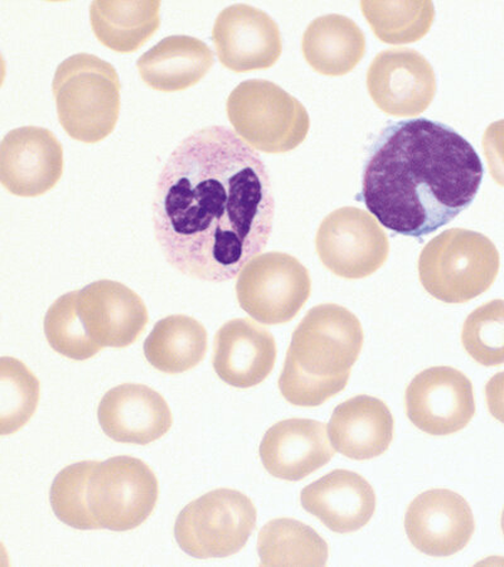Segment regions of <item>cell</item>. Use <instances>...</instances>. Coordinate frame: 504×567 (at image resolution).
Instances as JSON below:
<instances>
[{
  "mask_svg": "<svg viewBox=\"0 0 504 567\" xmlns=\"http://www.w3.org/2000/svg\"><path fill=\"white\" fill-rule=\"evenodd\" d=\"M275 199L259 153L226 126L192 133L162 169L153 204L164 258L185 276L223 282L270 239Z\"/></svg>",
  "mask_w": 504,
  "mask_h": 567,
  "instance_id": "cell-1",
  "label": "cell"
},
{
  "mask_svg": "<svg viewBox=\"0 0 504 567\" xmlns=\"http://www.w3.org/2000/svg\"><path fill=\"white\" fill-rule=\"evenodd\" d=\"M483 173L479 153L453 127L411 118L389 124L372 144L361 198L388 230L420 239L472 205Z\"/></svg>",
  "mask_w": 504,
  "mask_h": 567,
  "instance_id": "cell-2",
  "label": "cell"
},
{
  "mask_svg": "<svg viewBox=\"0 0 504 567\" xmlns=\"http://www.w3.org/2000/svg\"><path fill=\"white\" fill-rule=\"evenodd\" d=\"M362 324L337 305L311 308L291 337L279 390L291 405L316 408L342 392L362 351Z\"/></svg>",
  "mask_w": 504,
  "mask_h": 567,
  "instance_id": "cell-3",
  "label": "cell"
},
{
  "mask_svg": "<svg viewBox=\"0 0 504 567\" xmlns=\"http://www.w3.org/2000/svg\"><path fill=\"white\" fill-rule=\"evenodd\" d=\"M52 90L60 124L72 140L95 144L114 132L122 85L109 62L94 54H73L54 72Z\"/></svg>",
  "mask_w": 504,
  "mask_h": 567,
  "instance_id": "cell-4",
  "label": "cell"
},
{
  "mask_svg": "<svg viewBox=\"0 0 504 567\" xmlns=\"http://www.w3.org/2000/svg\"><path fill=\"white\" fill-rule=\"evenodd\" d=\"M500 265V252L487 236L451 228L421 251L419 278L430 296L448 305H463L493 286Z\"/></svg>",
  "mask_w": 504,
  "mask_h": 567,
  "instance_id": "cell-5",
  "label": "cell"
},
{
  "mask_svg": "<svg viewBox=\"0 0 504 567\" xmlns=\"http://www.w3.org/2000/svg\"><path fill=\"white\" fill-rule=\"evenodd\" d=\"M226 112L235 133L263 153L295 151L309 133L307 109L267 80L241 82L228 96Z\"/></svg>",
  "mask_w": 504,
  "mask_h": 567,
  "instance_id": "cell-6",
  "label": "cell"
},
{
  "mask_svg": "<svg viewBox=\"0 0 504 567\" xmlns=\"http://www.w3.org/2000/svg\"><path fill=\"white\" fill-rule=\"evenodd\" d=\"M160 497V484L150 465L133 456H114L94 462L86 503L96 529L131 532L153 514Z\"/></svg>",
  "mask_w": 504,
  "mask_h": 567,
  "instance_id": "cell-7",
  "label": "cell"
},
{
  "mask_svg": "<svg viewBox=\"0 0 504 567\" xmlns=\"http://www.w3.org/2000/svg\"><path fill=\"white\" fill-rule=\"evenodd\" d=\"M258 519L253 501L234 489H216L189 503L177 517L174 536L196 559L240 553Z\"/></svg>",
  "mask_w": 504,
  "mask_h": 567,
  "instance_id": "cell-8",
  "label": "cell"
},
{
  "mask_svg": "<svg viewBox=\"0 0 504 567\" xmlns=\"http://www.w3.org/2000/svg\"><path fill=\"white\" fill-rule=\"evenodd\" d=\"M311 292L308 269L295 256L268 252L255 256L238 274V305L261 324L289 323Z\"/></svg>",
  "mask_w": 504,
  "mask_h": 567,
  "instance_id": "cell-9",
  "label": "cell"
},
{
  "mask_svg": "<svg viewBox=\"0 0 504 567\" xmlns=\"http://www.w3.org/2000/svg\"><path fill=\"white\" fill-rule=\"evenodd\" d=\"M317 252L325 267L344 279L372 276L387 262L388 235L361 208L342 207L327 216L317 234Z\"/></svg>",
  "mask_w": 504,
  "mask_h": 567,
  "instance_id": "cell-10",
  "label": "cell"
},
{
  "mask_svg": "<svg viewBox=\"0 0 504 567\" xmlns=\"http://www.w3.org/2000/svg\"><path fill=\"white\" fill-rule=\"evenodd\" d=\"M405 401L410 422L429 435L461 432L475 415L471 380L448 365L416 374L407 390Z\"/></svg>",
  "mask_w": 504,
  "mask_h": 567,
  "instance_id": "cell-11",
  "label": "cell"
},
{
  "mask_svg": "<svg viewBox=\"0 0 504 567\" xmlns=\"http://www.w3.org/2000/svg\"><path fill=\"white\" fill-rule=\"evenodd\" d=\"M368 89L373 103L384 114L416 116L433 103L435 72L423 54L415 50L382 51L369 69Z\"/></svg>",
  "mask_w": 504,
  "mask_h": 567,
  "instance_id": "cell-12",
  "label": "cell"
},
{
  "mask_svg": "<svg viewBox=\"0 0 504 567\" xmlns=\"http://www.w3.org/2000/svg\"><path fill=\"white\" fill-rule=\"evenodd\" d=\"M63 173V148L56 136L40 126L9 132L0 145V181L20 197H39L58 185Z\"/></svg>",
  "mask_w": 504,
  "mask_h": 567,
  "instance_id": "cell-13",
  "label": "cell"
},
{
  "mask_svg": "<svg viewBox=\"0 0 504 567\" xmlns=\"http://www.w3.org/2000/svg\"><path fill=\"white\" fill-rule=\"evenodd\" d=\"M214 42L219 62L237 73L270 69L282 52L277 22L249 4L227 7L217 16Z\"/></svg>",
  "mask_w": 504,
  "mask_h": 567,
  "instance_id": "cell-14",
  "label": "cell"
},
{
  "mask_svg": "<svg viewBox=\"0 0 504 567\" xmlns=\"http://www.w3.org/2000/svg\"><path fill=\"white\" fill-rule=\"evenodd\" d=\"M410 543L428 556L446 557L463 550L475 532L469 502L449 489H430L410 503L405 517Z\"/></svg>",
  "mask_w": 504,
  "mask_h": 567,
  "instance_id": "cell-15",
  "label": "cell"
},
{
  "mask_svg": "<svg viewBox=\"0 0 504 567\" xmlns=\"http://www.w3.org/2000/svg\"><path fill=\"white\" fill-rule=\"evenodd\" d=\"M78 312L96 344L125 349L148 324L144 301L122 282L100 280L78 290Z\"/></svg>",
  "mask_w": 504,
  "mask_h": 567,
  "instance_id": "cell-16",
  "label": "cell"
},
{
  "mask_svg": "<svg viewBox=\"0 0 504 567\" xmlns=\"http://www.w3.org/2000/svg\"><path fill=\"white\" fill-rule=\"evenodd\" d=\"M97 417L103 432L114 442L135 445L158 441L173 424L171 409L161 393L134 383L107 391Z\"/></svg>",
  "mask_w": 504,
  "mask_h": 567,
  "instance_id": "cell-17",
  "label": "cell"
},
{
  "mask_svg": "<svg viewBox=\"0 0 504 567\" xmlns=\"http://www.w3.org/2000/svg\"><path fill=\"white\" fill-rule=\"evenodd\" d=\"M326 425L310 419H288L272 425L264 435L260 458L272 477L298 482L331 462Z\"/></svg>",
  "mask_w": 504,
  "mask_h": 567,
  "instance_id": "cell-18",
  "label": "cell"
},
{
  "mask_svg": "<svg viewBox=\"0 0 504 567\" xmlns=\"http://www.w3.org/2000/svg\"><path fill=\"white\" fill-rule=\"evenodd\" d=\"M277 353L268 329L251 319H234L216 333L214 369L227 385L250 389L269 378Z\"/></svg>",
  "mask_w": 504,
  "mask_h": 567,
  "instance_id": "cell-19",
  "label": "cell"
},
{
  "mask_svg": "<svg viewBox=\"0 0 504 567\" xmlns=\"http://www.w3.org/2000/svg\"><path fill=\"white\" fill-rule=\"evenodd\" d=\"M302 508L336 534H352L368 525L374 514L371 484L354 472L337 470L301 491Z\"/></svg>",
  "mask_w": 504,
  "mask_h": 567,
  "instance_id": "cell-20",
  "label": "cell"
},
{
  "mask_svg": "<svg viewBox=\"0 0 504 567\" xmlns=\"http://www.w3.org/2000/svg\"><path fill=\"white\" fill-rule=\"evenodd\" d=\"M393 417L383 401L360 395L339 404L328 424V435L338 453L354 461H369L389 450Z\"/></svg>",
  "mask_w": 504,
  "mask_h": 567,
  "instance_id": "cell-21",
  "label": "cell"
},
{
  "mask_svg": "<svg viewBox=\"0 0 504 567\" xmlns=\"http://www.w3.org/2000/svg\"><path fill=\"white\" fill-rule=\"evenodd\" d=\"M215 63L214 52L191 35H171L136 62L145 85L161 93H177L195 86Z\"/></svg>",
  "mask_w": 504,
  "mask_h": 567,
  "instance_id": "cell-22",
  "label": "cell"
},
{
  "mask_svg": "<svg viewBox=\"0 0 504 567\" xmlns=\"http://www.w3.org/2000/svg\"><path fill=\"white\" fill-rule=\"evenodd\" d=\"M301 50L309 66L320 75L344 76L362 61L366 39L351 18L328 14L308 25Z\"/></svg>",
  "mask_w": 504,
  "mask_h": 567,
  "instance_id": "cell-23",
  "label": "cell"
},
{
  "mask_svg": "<svg viewBox=\"0 0 504 567\" xmlns=\"http://www.w3.org/2000/svg\"><path fill=\"white\" fill-rule=\"evenodd\" d=\"M91 27L105 48L132 53L148 42L161 25L160 2H94Z\"/></svg>",
  "mask_w": 504,
  "mask_h": 567,
  "instance_id": "cell-24",
  "label": "cell"
},
{
  "mask_svg": "<svg viewBox=\"0 0 504 567\" xmlns=\"http://www.w3.org/2000/svg\"><path fill=\"white\" fill-rule=\"evenodd\" d=\"M207 331L188 316H169L154 326L144 342V354L155 370L179 374L195 369L207 352Z\"/></svg>",
  "mask_w": 504,
  "mask_h": 567,
  "instance_id": "cell-25",
  "label": "cell"
},
{
  "mask_svg": "<svg viewBox=\"0 0 504 567\" xmlns=\"http://www.w3.org/2000/svg\"><path fill=\"white\" fill-rule=\"evenodd\" d=\"M258 553L263 566H323L328 545L313 528L291 518H277L259 534Z\"/></svg>",
  "mask_w": 504,
  "mask_h": 567,
  "instance_id": "cell-26",
  "label": "cell"
},
{
  "mask_svg": "<svg viewBox=\"0 0 504 567\" xmlns=\"http://www.w3.org/2000/svg\"><path fill=\"white\" fill-rule=\"evenodd\" d=\"M361 9L376 37L389 44L420 41L435 18L432 2H362Z\"/></svg>",
  "mask_w": 504,
  "mask_h": 567,
  "instance_id": "cell-27",
  "label": "cell"
},
{
  "mask_svg": "<svg viewBox=\"0 0 504 567\" xmlns=\"http://www.w3.org/2000/svg\"><path fill=\"white\" fill-rule=\"evenodd\" d=\"M41 385L27 365L3 357L0 360V433L12 435L30 422L39 406Z\"/></svg>",
  "mask_w": 504,
  "mask_h": 567,
  "instance_id": "cell-28",
  "label": "cell"
},
{
  "mask_svg": "<svg viewBox=\"0 0 504 567\" xmlns=\"http://www.w3.org/2000/svg\"><path fill=\"white\" fill-rule=\"evenodd\" d=\"M44 334L52 349L73 361H86L103 347L91 340L78 312V291L60 297L44 317Z\"/></svg>",
  "mask_w": 504,
  "mask_h": 567,
  "instance_id": "cell-29",
  "label": "cell"
},
{
  "mask_svg": "<svg viewBox=\"0 0 504 567\" xmlns=\"http://www.w3.org/2000/svg\"><path fill=\"white\" fill-rule=\"evenodd\" d=\"M462 343L472 359L485 368L504 364V300H492L466 318Z\"/></svg>",
  "mask_w": 504,
  "mask_h": 567,
  "instance_id": "cell-30",
  "label": "cell"
},
{
  "mask_svg": "<svg viewBox=\"0 0 504 567\" xmlns=\"http://www.w3.org/2000/svg\"><path fill=\"white\" fill-rule=\"evenodd\" d=\"M94 462L66 466L58 474L51 487V506L61 523L76 529H96L86 503L88 478Z\"/></svg>",
  "mask_w": 504,
  "mask_h": 567,
  "instance_id": "cell-31",
  "label": "cell"
},
{
  "mask_svg": "<svg viewBox=\"0 0 504 567\" xmlns=\"http://www.w3.org/2000/svg\"><path fill=\"white\" fill-rule=\"evenodd\" d=\"M482 144L492 178L504 187V118L487 127Z\"/></svg>",
  "mask_w": 504,
  "mask_h": 567,
  "instance_id": "cell-32",
  "label": "cell"
},
{
  "mask_svg": "<svg viewBox=\"0 0 504 567\" xmlns=\"http://www.w3.org/2000/svg\"><path fill=\"white\" fill-rule=\"evenodd\" d=\"M485 399L491 415L504 425V372L494 374L485 386Z\"/></svg>",
  "mask_w": 504,
  "mask_h": 567,
  "instance_id": "cell-33",
  "label": "cell"
},
{
  "mask_svg": "<svg viewBox=\"0 0 504 567\" xmlns=\"http://www.w3.org/2000/svg\"><path fill=\"white\" fill-rule=\"evenodd\" d=\"M501 526H502V533H503V536H504V508H503V512H502Z\"/></svg>",
  "mask_w": 504,
  "mask_h": 567,
  "instance_id": "cell-34",
  "label": "cell"
}]
</instances>
